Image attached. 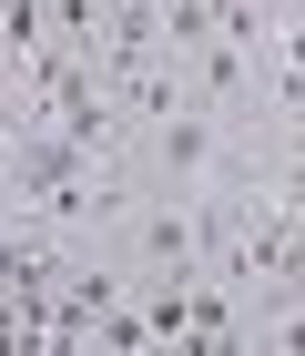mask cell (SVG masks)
Instances as JSON below:
<instances>
[{"instance_id":"cell-1","label":"cell","mask_w":305,"mask_h":356,"mask_svg":"<svg viewBox=\"0 0 305 356\" xmlns=\"http://www.w3.org/2000/svg\"><path fill=\"white\" fill-rule=\"evenodd\" d=\"M214 143H224L214 102H173L163 122H153V153H163V173H173V184H204V173H214Z\"/></svg>"}]
</instances>
